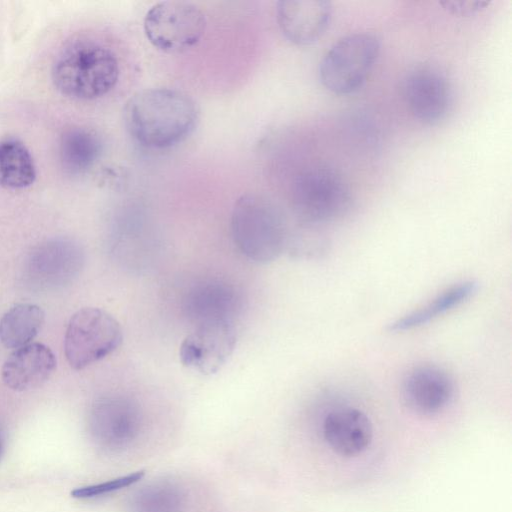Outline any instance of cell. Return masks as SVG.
Wrapping results in <instances>:
<instances>
[{
  "label": "cell",
  "instance_id": "44dd1931",
  "mask_svg": "<svg viewBox=\"0 0 512 512\" xmlns=\"http://www.w3.org/2000/svg\"><path fill=\"white\" fill-rule=\"evenodd\" d=\"M130 505L132 512H184L186 495L178 484L161 480L137 491Z\"/></svg>",
  "mask_w": 512,
  "mask_h": 512
},
{
  "label": "cell",
  "instance_id": "9c48e42d",
  "mask_svg": "<svg viewBox=\"0 0 512 512\" xmlns=\"http://www.w3.org/2000/svg\"><path fill=\"white\" fill-rule=\"evenodd\" d=\"M236 341L234 322L196 325L180 344V361L187 368L212 375L227 362Z\"/></svg>",
  "mask_w": 512,
  "mask_h": 512
},
{
  "label": "cell",
  "instance_id": "cb8c5ba5",
  "mask_svg": "<svg viewBox=\"0 0 512 512\" xmlns=\"http://www.w3.org/2000/svg\"><path fill=\"white\" fill-rule=\"evenodd\" d=\"M5 449V435L2 429L0 428V458L3 455Z\"/></svg>",
  "mask_w": 512,
  "mask_h": 512
},
{
  "label": "cell",
  "instance_id": "8fae6325",
  "mask_svg": "<svg viewBox=\"0 0 512 512\" xmlns=\"http://www.w3.org/2000/svg\"><path fill=\"white\" fill-rule=\"evenodd\" d=\"M455 384L451 375L436 365H420L405 376L401 394L406 406L420 415H433L452 401Z\"/></svg>",
  "mask_w": 512,
  "mask_h": 512
},
{
  "label": "cell",
  "instance_id": "2e32d148",
  "mask_svg": "<svg viewBox=\"0 0 512 512\" xmlns=\"http://www.w3.org/2000/svg\"><path fill=\"white\" fill-rule=\"evenodd\" d=\"M56 368L52 350L42 343H29L15 349L1 370L4 384L15 391H27L43 385Z\"/></svg>",
  "mask_w": 512,
  "mask_h": 512
},
{
  "label": "cell",
  "instance_id": "4fadbf2b",
  "mask_svg": "<svg viewBox=\"0 0 512 512\" xmlns=\"http://www.w3.org/2000/svg\"><path fill=\"white\" fill-rule=\"evenodd\" d=\"M240 307L236 288L226 281L208 279L195 284L184 299V313L194 325L234 322Z\"/></svg>",
  "mask_w": 512,
  "mask_h": 512
},
{
  "label": "cell",
  "instance_id": "ac0fdd59",
  "mask_svg": "<svg viewBox=\"0 0 512 512\" xmlns=\"http://www.w3.org/2000/svg\"><path fill=\"white\" fill-rule=\"evenodd\" d=\"M477 289L474 281L455 284L436 296L426 305L391 322L387 329L390 332H403L429 323L442 314L459 306L470 298Z\"/></svg>",
  "mask_w": 512,
  "mask_h": 512
},
{
  "label": "cell",
  "instance_id": "5bb4252c",
  "mask_svg": "<svg viewBox=\"0 0 512 512\" xmlns=\"http://www.w3.org/2000/svg\"><path fill=\"white\" fill-rule=\"evenodd\" d=\"M83 251L76 243L54 240L39 246L29 258L32 283L42 288L57 287L71 281L81 270Z\"/></svg>",
  "mask_w": 512,
  "mask_h": 512
},
{
  "label": "cell",
  "instance_id": "ffe728a7",
  "mask_svg": "<svg viewBox=\"0 0 512 512\" xmlns=\"http://www.w3.org/2000/svg\"><path fill=\"white\" fill-rule=\"evenodd\" d=\"M36 178V167L28 148L17 139L0 140V186L23 189Z\"/></svg>",
  "mask_w": 512,
  "mask_h": 512
},
{
  "label": "cell",
  "instance_id": "d6986e66",
  "mask_svg": "<svg viewBox=\"0 0 512 512\" xmlns=\"http://www.w3.org/2000/svg\"><path fill=\"white\" fill-rule=\"evenodd\" d=\"M44 323L41 307L19 303L7 310L0 319V341L7 348H20L35 338Z\"/></svg>",
  "mask_w": 512,
  "mask_h": 512
},
{
  "label": "cell",
  "instance_id": "3957f363",
  "mask_svg": "<svg viewBox=\"0 0 512 512\" xmlns=\"http://www.w3.org/2000/svg\"><path fill=\"white\" fill-rule=\"evenodd\" d=\"M231 232L239 251L257 263L278 258L289 241L281 210L271 199L258 193L243 194L235 201Z\"/></svg>",
  "mask_w": 512,
  "mask_h": 512
},
{
  "label": "cell",
  "instance_id": "e0dca14e",
  "mask_svg": "<svg viewBox=\"0 0 512 512\" xmlns=\"http://www.w3.org/2000/svg\"><path fill=\"white\" fill-rule=\"evenodd\" d=\"M102 152L100 137L82 127L69 128L59 141V157L64 170L72 175L85 173L98 160Z\"/></svg>",
  "mask_w": 512,
  "mask_h": 512
},
{
  "label": "cell",
  "instance_id": "52a82bcc",
  "mask_svg": "<svg viewBox=\"0 0 512 512\" xmlns=\"http://www.w3.org/2000/svg\"><path fill=\"white\" fill-rule=\"evenodd\" d=\"M143 27L148 41L156 49L175 54L187 51L200 41L206 19L190 2L162 1L147 11Z\"/></svg>",
  "mask_w": 512,
  "mask_h": 512
},
{
  "label": "cell",
  "instance_id": "277c9868",
  "mask_svg": "<svg viewBox=\"0 0 512 512\" xmlns=\"http://www.w3.org/2000/svg\"><path fill=\"white\" fill-rule=\"evenodd\" d=\"M352 196L344 177L328 166H314L294 180L291 203L305 224L317 225L342 217L350 208Z\"/></svg>",
  "mask_w": 512,
  "mask_h": 512
},
{
  "label": "cell",
  "instance_id": "7a4b0ae2",
  "mask_svg": "<svg viewBox=\"0 0 512 512\" xmlns=\"http://www.w3.org/2000/svg\"><path fill=\"white\" fill-rule=\"evenodd\" d=\"M120 76L119 60L103 43L77 37L57 53L51 69L54 86L63 95L78 100H93L109 93Z\"/></svg>",
  "mask_w": 512,
  "mask_h": 512
},
{
  "label": "cell",
  "instance_id": "ba28073f",
  "mask_svg": "<svg viewBox=\"0 0 512 512\" xmlns=\"http://www.w3.org/2000/svg\"><path fill=\"white\" fill-rule=\"evenodd\" d=\"M143 428V413L139 404L124 395L97 399L88 414V430L92 440L108 451L129 447Z\"/></svg>",
  "mask_w": 512,
  "mask_h": 512
},
{
  "label": "cell",
  "instance_id": "7c38bea8",
  "mask_svg": "<svg viewBox=\"0 0 512 512\" xmlns=\"http://www.w3.org/2000/svg\"><path fill=\"white\" fill-rule=\"evenodd\" d=\"M332 10V4L325 0H282L277 3L276 18L288 41L306 46L325 33Z\"/></svg>",
  "mask_w": 512,
  "mask_h": 512
},
{
  "label": "cell",
  "instance_id": "5b68a950",
  "mask_svg": "<svg viewBox=\"0 0 512 512\" xmlns=\"http://www.w3.org/2000/svg\"><path fill=\"white\" fill-rule=\"evenodd\" d=\"M380 50L378 39L370 33H353L340 38L319 64L322 85L335 94H350L366 82Z\"/></svg>",
  "mask_w": 512,
  "mask_h": 512
},
{
  "label": "cell",
  "instance_id": "9a60e30c",
  "mask_svg": "<svg viewBox=\"0 0 512 512\" xmlns=\"http://www.w3.org/2000/svg\"><path fill=\"white\" fill-rule=\"evenodd\" d=\"M322 435L334 453L342 457H354L370 446L373 426L363 411L353 407H339L325 416Z\"/></svg>",
  "mask_w": 512,
  "mask_h": 512
},
{
  "label": "cell",
  "instance_id": "7402d4cb",
  "mask_svg": "<svg viewBox=\"0 0 512 512\" xmlns=\"http://www.w3.org/2000/svg\"><path fill=\"white\" fill-rule=\"evenodd\" d=\"M144 475V470H139L127 475L107 480L105 482L78 487L71 492V495L78 499H92L101 497L115 491L122 490L139 482L144 477Z\"/></svg>",
  "mask_w": 512,
  "mask_h": 512
},
{
  "label": "cell",
  "instance_id": "6da1fadb",
  "mask_svg": "<svg viewBox=\"0 0 512 512\" xmlns=\"http://www.w3.org/2000/svg\"><path fill=\"white\" fill-rule=\"evenodd\" d=\"M199 108L187 93L168 87L138 91L126 102L124 125L140 145L165 149L186 139L199 120Z\"/></svg>",
  "mask_w": 512,
  "mask_h": 512
},
{
  "label": "cell",
  "instance_id": "603a6c76",
  "mask_svg": "<svg viewBox=\"0 0 512 512\" xmlns=\"http://www.w3.org/2000/svg\"><path fill=\"white\" fill-rule=\"evenodd\" d=\"M490 3V0H445L439 5L452 15L471 16L486 9Z\"/></svg>",
  "mask_w": 512,
  "mask_h": 512
},
{
  "label": "cell",
  "instance_id": "8992f818",
  "mask_svg": "<svg viewBox=\"0 0 512 512\" xmlns=\"http://www.w3.org/2000/svg\"><path fill=\"white\" fill-rule=\"evenodd\" d=\"M122 340V328L110 313L86 307L69 320L64 352L69 365L80 370L113 353Z\"/></svg>",
  "mask_w": 512,
  "mask_h": 512
},
{
  "label": "cell",
  "instance_id": "30bf717a",
  "mask_svg": "<svg viewBox=\"0 0 512 512\" xmlns=\"http://www.w3.org/2000/svg\"><path fill=\"white\" fill-rule=\"evenodd\" d=\"M403 95L413 117L425 124L442 120L452 101L448 79L441 71L430 66L416 67L407 74Z\"/></svg>",
  "mask_w": 512,
  "mask_h": 512
}]
</instances>
